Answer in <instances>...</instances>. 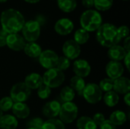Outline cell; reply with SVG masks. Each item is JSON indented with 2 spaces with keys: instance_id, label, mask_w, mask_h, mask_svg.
I'll return each instance as SVG.
<instances>
[{
  "instance_id": "obj_1",
  "label": "cell",
  "mask_w": 130,
  "mask_h": 129,
  "mask_svg": "<svg viewBox=\"0 0 130 129\" xmlns=\"http://www.w3.org/2000/svg\"><path fill=\"white\" fill-rule=\"evenodd\" d=\"M2 30L8 34L18 33L25 23L23 14L14 8H8L3 11L0 15Z\"/></svg>"
},
{
  "instance_id": "obj_2",
  "label": "cell",
  "mask_w": 130,
  "mask_h": 129,
  "mask_svg": "<svg viewBox=\"0 0 130 129\" xmlns=\"http://www.w3.org/2000/svg\"><path fill=\"white\" fill-rule=\"evenodd\" d=\"M96 39L102 46L107 48L117 45L121 41L117 33V27L110 23H105L101 25L97 30Z\"/></svg>"
},
{
  "instance_id": "obj_3",
  "label": "cell",
  "mask_w": 130,
  "mask_h": 129,
  "mask_svg": "<svg viewBox=\"0 0 130 129\" xmlns=\"http://www.w3.org/2000/svg\"><path fill=\"white\" fill-rule=\"evenodd\" d=\"M80 24L82 28L88 33L97 31L102 24L101 14L97 10H86L80 17Z\"/></svg>"
},
{
  "instance_id": "obj_4",
  "label": "cell",
  "mask_w": 130,
  "mask_h": 129,
  "mask_svg": "<svg viewBox=\"0 0 130 129\" xmlns=\"http://www.w3.org/2000/svg\"><path fill=\"white\" fill-rule=\"evenodd\" d=\"M42 78L43 84L50 88L53 89L60 87L65 81L66 76L63 71L59 70L56 68H53L46 70Z\"/></svg>"
},
{
  "instance_id": "obj_5",
  "label": "cell",
  "mask_w": 130,
  "mask_h": 129,
  "mask_svg": "<svg viewBox=\"0 0 130 129\" xmlns=\"http://www.w3.org/2000/svg\"><path fill=\"white\" fill-rule=\"evenodd\" d=\"M78 115V107L73 102H67L61 104L59 113V120L64 124H71L77 119Z\"/></svg>"
},
{
  "instance_id": "obj_6",
  "label": "cell",
  "mask_w": 130,
  "mask_h": 129,
  "mask_svg": "<svg viewBox=\"0 0 130 129\" xmlns=\"http://www.w3.org/2000/svg\"><path fill=\"white\" fill-rule=\"evenodd\" d=\"M40 24L36 20H30L25 21L22 29V36L27 41L29 42H36L40 35Z\"/></svg>"
},
{
  "instance_id": "obj_7",
  "label": "cell",
  "mask_w": 130,
  "mask_h": 129,
  "mask_svg": "<svg viewBox=\"0 0 130 129\" xmlns=\"http://www.w3.org/2000/svg\"><path fill=\"white\" fill-rule=\"evenodd\" d=\"M31 95V90L24 83L18 82L12 86L10 90V97L14 103H25Z\"/></svg>"
},
{
  "instance_id": "obj_8",
  "label": "cell",
  "mask_w": 130,
  "mask_h": 129,
  "mask_svg": "<svg viewBox=\"0 0 130 129\" xmlns=\"http://www.w3.org/2000/svg\"><path fill=\"white\" fill-rule=\"evenodd\" d=\"M82 95L88 103L96 104L102 100L103 92L98 84L95 83H88L85 85Z\"/></svg>"
},
{
  "instance_id": "obj_9",
  "label": "cell",
  "mask_w": 130,
  "mask_h": 129,
  "mask_svg": "<svg viewBox=\"0 0 130 129\" xmlns=\"http://www.w3.org/2000/svg\"><path fill=\"white\" fill-rule=\"evenodd\" d=\"M59 57V56L55 51L52 49H46L42 51L38 58L40 65L48 70L56 67Z\"/></svg>"
},
{
  "instance_id": "obj_10",
  "label": "cell",
  "mask_w": 130,
  "mask_h": 129,
  "mask_svg": "<svg viewBox=\"0 0 130 129\" xmlns=\"http://www.w3.org/2000/svg\"><path fill=\"white\" fill-rule=\"evenodd\" d=\"M62 52L65 57L71 60L76 59L81 54V47L74 40L66 41L62 46Z\"/></svg>"
},
{
  "instance_id": "obj_11",
  "label": "cell",
  "mask_w": 130,
  "mask_h": 129,
  "mask_svg": "<svg viewBox=\"0 0 130 129\" xmlns=\"http://www.w3.org/2000/svg\"><path fill=\"white\" fill-rule=\"evenodd\" d=\"M26 41L19 33H10L6 36V46L11 50L19 52L24 49Z\"/></svg>"
},
{
  "instance_id": "obj_12",
  "label": "cell",
  "mask_w": 130,
  "mask_h": 129,
  "mask_svg": "<svg viewBox=\"0 0 130 129\" xmlns=\"http://www.w3.org/2000/svg\"><path fill=\"white\" fill-rule=\"evenodd\" d=\"M107 75L112 80H116L123 76L124 73V67L120 62L110 61L105 68Z\"/></svg>"
},
{
  "instance_id": "obj_13",
  "label": "cell",
  "mask_w": 130,
  "mask_h": 129,
  "mask_svg": "<svg viewBox=\"0 0 130 129\" xmlns=\"http://www.w3.org/2000/svg\"><path fill=\"white\" fill-rule=\"evenodd\" d=\"M72 69L75 76H78L82 78L88 77L91 71V67L89 62L85 59L75 60L73 63Z\"/></svg>"
},
{
  "instance_id": "obj_14",
  "label": "cell",
  "mask_w": 130,
  "mask_h": 129,
  "mask_svg": "<svg viewBox=\"0 0 130 129\" xmlns=\"http://www.w3.org/2000/svg\"><path fill=\"white\" fill-rule=\"evenodd\" d=\"M73 29H74L73 22L70 19L66 17L58 20L54 25L55 31L61 36H66L71 33Z\"/></svg>"
},
{
  "instance_id": "obj_15",
  "label": "cell",
  "mask_w": 130,
  "mask_h": 129,
  "mask_svg": "<svg viewBox=\"0 0 130 129\" xmlns=\"http://www.w3.org/2000/svg\"><path fill=\"white\" fill-rule=\"evenodd\" d=\"M61 108V103L57 100H51L47 102L42 109L43 115L49 119H55L59 116Z\"/></svg>"
},
{
  "instance_id": "obj_16",
  "label": "cell",
  "mask_w": 130,
  "mask_h": 129,
  "mask_svg": "<svg viewBox=\"0 0 130 129\" xmlns=\"http://www.w3.org/2000/svg\"><path fill=\"white\" fill-rule=\"evenodd\" d=\"M113 91L118 94H126L130 91V80L126 77H120L113 81Z\"/></svg>"
},
{
  "instance_id": "obj_17",
  "label": "cell",
  "mask_w": 130,
  "mask_h": 129,
  "mask_svg": "<svg viewBox=\"0 0 130 129\" xmlns=\"http://www.w3.org/2000/svg\"><path fill=\"white\" fill-rule=\"evenodd\" d=\"M130 52H127L123 46L120 45H115L109 48L107 52V56L111 61L120 62L123 60L126 54Z\"/></svg>"
},
{
  "instance_id": "obj_18",
  "label": "cell",
  "mask_w": 130,
  "mask_h": 129,
  "mask_svg": "<svg viewBox=\"0 0 130 129\" xmlns=\"http://www.w3.org/2000/svg\"><path fill=\"white\" fill-rule=\"evenodd\" d=\"M11 111L13 116L20 119H27L30 113V109L25 103H14L11 108Z\"/></svg>"
},
{
  "instance_id": "obj_19",
  "label": "cell",
  "mask_w": 130,
  "mask_h": 129,
  "mask_svg": "<svg viewBox=\"0 0 130 129\" xmlns=\"http://www.w3.org/2000/svg\"><path fill=\"white\" fill-rule=\"evenodd\" d=\"M24 83L32 90H37L43 84V78L37 72H32L27 75L24 78Z\"/></svg>"
},
{
  "instance_id": "obj_20",
  "label": "cell",
  "mask_w": 130,
  "mask_h": 129,
  "mask_svg": "<svg viewBox=\"0 0 130 129\" xmlns=\"http://www.w3.org/2000/svg\"><path fill=\"white\" fill-rule=\"evenodd\" d=\"M18 126V121L13 115H3L0 119L1 129H16Z\"/></svg>"
},
{
  "instance_id": "obj_21",
  "label": "cell",
  "mask_w": 130,
  "mask_h": 129,
  "mask_svg": "<svg viewBox=\"0 0 130 129\" xmlns=\"http://www.w3.org/2000/svg\"><path fill=\"white\" fill-rule=\"evenodd\" d=\"M23 50L27 56L34 59L38 58L43 51L41 46L36 42L26 43Z\"/></svg>"
},
{
  "instance_id": "obj_22",
  "label": "cell",
  "mask_w": 130,
  "mask_h": 129,
  "mask_svg": "<svg viewBox=\"0 0 130 129\" xmlns=\"http://www.w3.org/2000/svg\"><path fill=\"white\" fill-rule=\"evenodd\" d=\"M109 120L116 126L124 125L127 121L126 114L122 110H116L113 112L109 118Z\"/></svg>"
},
{
  "instance_id": "obj_23",
  "label": "cell",
  "mask_w": 130,
  "mask_h": 129,
  "mask_svg": "<svg viewBox=\"0 0 130 129\" xmlns=\"http://www.w3.org/2000/svg\"><path fill=\"white\" fill-rule=\"evenodd\" d=\"M76 127L78 129H98L92 118L86 116H82L77 120Z\"/></svg>"
},
{
  "instance_id": "obj_24",
  "label": "cell",
  "mask_w": 130,
  "mask_h": 129,
  "mask_svg": "<svg viewBox=\"0 0 130 129\" xmlns=\"http://www.w3.org/2000/svg\"><path fill=\"white\" fill-rule=\"evenodd\" d=\"M86 84L84 80V78L78 77V76H74L70 80V85L69 87L75 92H78L79 95L82 94V91L85 87Z\"/></svg>"
},
{
  "instance_id": "obj_25",
  "label": "cell",
  "mask_w": 130,
  "mask_h": 129,
  "mask_svg": "<svg viewBox=\"0 0 130 129\" xmlns=\"http://www.w3.org/2000/svg\"><path fill=\"white\" fill-rule=\"evenodd\" d=\"M102 99L104 100L105 105L109 107H113V106H117L120 101L119 94H117L113 90L106 92L105 94L103 96Z\"/></svg>"
},
{
  "instance_id": "obj_26",
  "label": "cell",
  "mask_w": 130,
  "mask_h": 129,
  "mask_svg": "<svg viewBox=\"0 0 130 129\" xmlns=\"http://www.w3.org/2000/svg\"><path fill=\"white\" fill-rule=\"evenodd\" d=\"M57 4L60 10L66 13L73 11L77 6L76 0H57Z\"/></svg>"
},
{
  "instance_id": "obj_27",
  "label": "cell",
  "mask_w": 130,
  "mask_h": 129,
  "mask_svg": "<svg viewBox=\"0 0 130 129\" xmlns=\"http://www.w3.org/2000/svg\"><path fill=\"white\" fill-rule=\"evenodd\" d=\"M40 129H66V126L59 119L55 118L44 121Z\"/></svg>"
},
{
  "instance_id": "obj_28",
  "label": "cell",
  "mask_w": 130,
  "mask_h": 129,
  "mask_svg": "<svg viewBox=\"0 0 130 129\" xmlns=\"http://www.w3.org/2000/svg\"><path fill=\"white\" fill-rule=\"evenodd\" d=\"M75 92L69 86H66L63 88H62L59 94L60 100L63 103L72 102V100L75 98Z\"/></svg>"
},
{
  "instance_id": "obj_29",
  "label": "cell",
  "mask_w": 130,
  "mask_h": 129,
  "mask_svg": "<svg viewBox=\"0 0 130 129\" xmlns=\"http://www.w3.org/2000/svg\"><path fill=\"white\" fill-rule=\"evenodd\" d=\"M89 33L86 31L85 30L82 28L78 29L74 34V40L78 44V45H83L85 44L88 40H89Z\"/></svg>"
},
{
  "instance_id": "obj_30",
  "label": "cell",
  "mask_w": 130,
  "mask_h": 129,
  "mask_svg": "<svg viewBox=\"0 0 130 129\" xmlns=\"http://www.w3.org/2000/svg\"><path fill=\"white\" fill-rule=\"evenodd\" d=\"M113 0H94V6L100 11H105L112 8Z\"/></svg>"
},
{
  "instance_id": "obj_31",
  "label": "cell",
  "mask_w": 130,
  "mask_h": 129,
  "mask_svg": "<svg viewBox=\"0 0 130 129\" xmlns=\"http://www.w3.org/2000/svg\"><path fill=\"white\" fill-rule=\"evenodd\" d=\"M113 81L114 80H112L109 78H106L100 81L98 86L102 90V92H109L113 90Z\"/></svg>"
},
{
  "instance_id": "obj_32",
  "label": "cell",
  "mask_w": 130,
  "mask_h": 129,
  "mask_svg": "<svg viewBox=\"0 0 130 129\" xmlns=\"http://www.w3.org/2000/svg\"><path fill=\"white\" fill-rule=\"evenodd\" d=\"M14 103V101L10 97H4L0 100V109L3 113L8 112L11 109Z\"/></svg>"
},
{
  "instance_id": "obj_33",
  "label": "cell",
  "mask_w": 130,
  "mask_h": 129,
  "mask_svg": "<svg viewBox=\"0 0 130 129\" xmlns=\"http://www.w3.org/2000/svg\"><path fill=\"white\" fill-rule=\"evenodd\" d=\"M51 92H52V89L47 87L46 85H45L44 84H43L37 89V94L39 98H40L41 100H46L51 95Z\"/></svg>"
},
{
  "instance_id": "obj_34",
  "label": "cell",
  "mask_w": 130,
  "mask_h": 129,
  "mask_svg": "<svg viewBox=\"0 0 130 129\" xmlns=\"http://www.w3.org/2000/svg\"><path fill=\"white\" fill-rule=\"evenodd\" d=\"M70 65H71L70 60L63 56L59 57V59H58L57 65H56V68H58L59 70L62 71H64L67 70L69 68Z\"/></svg>"
},
{
  "instance_id": "obj_35",
  "label": "cell",
  "mask_w": 130,
  "mask_h": 129,
  "mask_svg": "<svg viewBox=\"0 0 130 129\" xmlns=\"http://www.w3.org/2000/svg\"><path fill=\"white\" fill-rule=\"evenodd\" d=\"M44 121L39 117H35L29 120L27 123V126L29 128H34L37 129H40Z\"/></svg>"
},
{
  "instance_id": "obj_36",
  "label": "cell",
  "mask_w": 130,
  "mask_h": 129,
  "mask_svg": "<svg viewBox=\"0 0 130 129\" xmlns=\"http://www.w3.org/2000/svg\"><path fill=\"white\" fill-rule=\"evenodd\" d=\"M117 33H118V35L120 37V39H125L126 38L127 36H129V27L126 25H123V26H120V27H117Z\"/></svg>"
},
{
  "instance_id": "obj_37",
  "label": "cell",
  "mask_w": 130,
  "mask_h": 129,
  "mask_svg": "<svg viewBox=\"0 0 130 129\" xmlns=\"http://www.w3.org/2000/svg\"><path fill=\"white\" fill-rule=\"evenodd\" d=\"M92 119H93V121L94 122V123L96 124V125H97L98 127L100 126V125L106 120L104 115L103 113H95V114L94 115Z\"/></svg>"
},
{
  "instance_id": "obj_38",
  "label": "cell",
  "mask_w": 130,
  "mask_h": 129,
  "mask_svg": "<svg viewBox=\"0 0 130 129\" xmlns=\"http://www.w3.org/2000/svg\"><path fill=\"white\" fill-rule=\"evenodd\" d=\"M99 127L100 129H117V126L114 125L109 119H106Z\"/></svg>"
},
{
  "instance_id": "obj_39",
  "label": "cell",
  "mask_w": 130,
  "mask_h": 129,
  "mask_svg": "<svg viewBox=\"0 0 130 129\" xmlns=\"http://www.w3.org/2000/svg\"><path fill=\"white\" fill-rule=\"evenodd\" d=\"M82 5L87 8H91L94 6V0H82Z\"/></svg>"
},
{
  "instance_id": "obj_40",
  "label": "cell",
  "mask_w": 130,
  "mask_h": 129,
  "mask_svg": "<svg viewBox=\"0 0 130 129\" xmlns=\"http://www.w3.org/2000/svg\"><path fill=\"white\" fill-rule=\"evenodd\" d=\"M123 48H124L127 52H130V37L129 36H127L126 38H125V39H124Z\"/></svg>"
},
{
  "instance_id": "obj_41",
  "label": "cell",
  "mask_w": 130,
  "mask_h": 129,
  "mask_svg": "<svg viewBox=\"0 0 130 129\" xmlns=\"http://www.w3.org/2000/svg\"><path fill=\"white\" fill-rule=\"evenodd\" d=\"M130 59V52H128L127 54H126V56H125V58L123 59V60H124V65H125V66H126V68L129 71V59Z\"/></svg>"
},
{
  "instance_id": "obj_42",
  "label": "cell",
  "mask_w": 130,
  "mask_h": 129,
  "mask_svg": "<svg viewBox=\"0 0 130 129\" xmlns=\"http://www.w3.org/2000/svg\"><path fill=\"white\" fill-rule=\"evenodd\" d=\"M123 100H124L125 103H126L128 106H130V94L129 93H127V94H126L124 95V98H123Z\"/></svg>"
},
{
  "instance_id": "obj_43",
  "label": "cell",
  "mask_w": 130,
  "mask_h": 129,
  "mask_svg": "<svg viewBox=\"0 0 130 129\" xmlns=\"http://www.w3.org/2000/svg\"><path fill=\"white\" fill-rule=\"evenodd\" d=\"M6 46V36L0 35V47H4Z\"/></svg>"
},
{
  "instance_id": "obj_44",
  "label": "cell",
  "mask_w": 130,
  "mask_h": 129,
  "mask_svg": "<svg viewBox=\"0 0 130 129\" xmlns=\"http://www.w3.org/2000/svg\"><path fill=\"white\" fill-rule=\"evenodd\" d=\"M27 3H30V4H35V3H37L39 2L40 0H24Z\"/></svg>"
},
{
  "instance_id": "obj_45",
  "label": "cell",
  "mask_w": 130,
  "mask_h": 129,
  "mask_svg": "<svg viewBox=\"0 0 130 129\" xmlns=\"http://www.w3.org/2000/svg\"><path fill=\"white\" fill-rule=\"evenodd\" d=\"M2 116H3V112L0 109V119H1V117H2Z\"/></svg>"
},
{
  "instance_id": "obj_46",
  "label": "cell",
  "mask_w": 130,
  "mask_h": 129,
  "mask_svg": "<svg viewBox=\"0 0 130 129\" xmlns=\"http://www.w3.org/2000/svg\"><path fill=\"white\" fill-rule=\"evenodd\" d=\"M8 0H0V2L1 3H2V2H7Z\"/></svg>"
},
{
  "instance_id": "obj_47",
  "label": "cell",
  "mask_w": 130,
  "mask_h": 129,
  "mask_svg": "<svg viewBox=\"0 0 130 129\" xmlns=\"http://www.w3.org/2000/svg\"><path fill=\"white\" fill-rule=\"evenodd\" d=\"M26 129H37V128H29V127H27Z\"/></svg>"
},
{
  "instance_id": "obj_48",
  "label": "cell",
  "mask_w": 130,
  "mask_h": 129,
  "mask_svg": "<svg viewBox=\"0 0 130 129\" xmlns=\"http://www.w3.org/2000/svg\"><path fill=\"white\" fill-rule=\"evenodd\" d=\"M123 1H128V0H123Z\"/></svg>"
}]
</instances>
